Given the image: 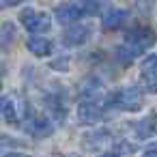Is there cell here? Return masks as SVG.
Here are the masks:
<instances>
[{
	"instance_id": "1",
	"label": "cell",
	"mask_w": 157,
	"mask_h": 157,
	"mask_svg": "<svg viewBox=\"0 0 157 157\" xmlns=\"http://www.w3.org/2000/svg\"><path fill=\"white\" fill-rule=\"evenodd\" d=\"M151 45H155V33L148 28H136L125 35V41L121 43V48L116 52L123 60H133L136 56L146 52Z\"/></svg>"
},
{
	"instance_id": "2",
	"label": "cell",
	"mask_w": 157,
	"mask_h": 157,
	"mask_svg": "<svg viewBox=\"0 0 157 157\" xmlns=\"http://www.w3.org/2000/svg\"><path fill=\"white\" fill-rule=\"evenodd\" d=\"M112 105H116L118 110H125V112H138L142 108V101H144V95L138 86H125L121 90H116L112 95Z\"/></svg>"
},
{
	"instance_id": "3",
	"label": "cell",
	"mask_w": 157,
	"mask_h": 157,
	"mask_svg": "<svg viewBox=\"0 0 157 157\" xmlns=\"http://www.w3.org/2000/svg\"><path fill=\"white\" fill-rule=\"evenodd\" d=\"M0 110H2V118L7 123H20L28 116V105L26 101L20 97V95H5L2 97V105H0Z\"/></svg>"
},
{
	"instance_id": "4",
	"label": "cell",
	"mask_w": 157,
	"mask_h": 157,
	"mask_svg": "<svg viewBox=\"0 0 157 157\" xmlns=\"http://www.w3.org/2000/svg\"><path fill=\"white\" fill-rule=\"evenodd\" d=\"M20 20H22V26H24L30 35L48 33L50 26H52L50 15H45V13H41V11H35V9H26V11H22Z\"/></svg>"
},
{
	"instance_id": "5",
	"label": "cell",
	"mask_w": 157,
	"mask_h": 157,
	"mask_svg": "<svg viewBox=\"0 0 157 157\" xmlns=\"http://www.w3.org/2000/svg\"><path fill=\"white\" fill-rule=\"evenodd\" d=\"M84 13H86V11H84V5L73 0V2H63V5H58L56 11H54V17H56L60 24H73V22H78Z\"/></svg>"
},
{
	"instance_id": "6",
	"label": "cell",
	"mask_w": 157,
	"mask_h": 157,
	"mask_svg": "<svg viewBox=\"0 0 157 157\" xmlns=\"http://www.w3.org/2000/svg\"><path fill=\"white\" fill-rule=\"evenodd\" d=\"M78 116L84 125H95L99 123L101 118V105L97 99H90V97H84L82 103L78 105Z\"/></svg>"
},
{
	"instance_id": "7",
	"label": "cell",
	"mask_w": 157,
	"mask_h": 157,
	"mask_svg": "<svg viewBox=\"0 0 157 157\" xmlns=\"http://www.w3.org/2000/svg\"><path fill=\"white\" fill-rule=\"evenodd\" d=\"M90 33H93L90 24H75V26H71V28L65 30V35H63V43L69 45V48L82 45V43H86V41L90 39Z\"/></svg>"
},
{
	"instance_id": "8",
	"label": "cell",
	"mask_w": 157,
	"mask_h": 157,
	"mask_svg": "<svg viewBox=\"0 0 157 157\" xmlns=\"http://www.w3.org/2000/svg\"><path fill=\"white\" fill-rule=\"evenodd\" d=\"M26 131L33 136V138H45V136H50L52 131H54V125H52V121L50 118H30V121H26Z\"/></svg>"
},
{
	"instance_id": "9",
	"label": "cell",
	"mask_w": 157,
	"mask_h": 157,
	"mask_svg": "<svg viewBox=\"0 0 157 157\" xmlns=\"http://www.w3.org/2000/svg\"><path fill=\"white\" fill-rule=\"evenodd\" d=\"M127 17H129V13H127L125 9H110V11L101 17V26H103L105 30H114V28L123 26V24L127 22Z\"/></svg>"
},
{
	"instance_id": "10",
	"label": "cell",
	"mask_w": 157,
	"mask_h": 157,
	"mask_svg": "<svg viewBox=\"0 0 157 157\" xmlns=\"http://www.w3.org/2000/svg\"><path fill=\"white\" fill-rule=\"evenodd\" d=\"M131 129H133L138 140H146L155 133V121H153V116H146V118L138 121L136 125H131Z\"/></svg>"
},
{
	"instance_id": "11",
	"label": "cell",
	"mask_w": 157,
	"mask_h": 157,
	"mask_svg": "<svg viewBox=\"0 0 157 157\" xmlns=\"http://www.w3.org/2000/svg\"><path fill=\"white\" fill-rule=\"evenodd\" d=\"M26 48H28L35 56H48V54L52 52V43H50L48 39H43V37H30V39L26 41Z\"/></svg>"
},
{
	"instance_id": "12",
	"label": "cell",
	"mask_w": 157,
	"mask_h": 157,
	"mask_svg": "<svg viewBox=\"0 0 157 157\" xmlns=\"http://www.w3.org/2000/svg\"><path fill=\"white\" fill-rule=\"evenodd\" d=\"M17 30H15V24H5L2 26V48H9V43L15 39Z\"/></svg>"
},
{
	"instance_id": "13",
	"label": "cell",
	"mask_w": 157,
	"mask_h": 157,
	"mask_svg": "<svg viewBox=\"0 0 157 157\" xmlns=\"http://www.w3.org/2000/svg\"><path fill=\"white\" fill-rule=\"evenodd\" d=\"M140 71H142V75L144 73H157V54H151L148 58H144Z\"/></svg>"
},
{
	"instance_id": "14",
	"label": "cell",
	"mask_w": 157,
	"mask_h": 157,
	"mask_svg": "<svg viewBox=\"0 0 157 157\" xmlns=\"http://www.w3.org/2000/svg\"><path fill=\"white\" fill-rule=\"evenodd\" d=\"M20 2H24V0H2V7H5V9H9V7L20 5Z\"/></svg>"
},
{
	"instance_id": "15",
	"label": "cell",
	"mask_w": 157,
	"mask_h": 157,
	"mask_svg": "<svg viewBox=\"0 0 157 157\" xmlns=\"http://www.w3.org/2000/svg\"><path fill=\"white\" fill-rule=\"evenodd\" d=\"M142 157H157V146H153V148H146Z\"/></svg>"
},
{
	"instance_id": "16",
	"label": "cell",
	"mask_w": 157,
	"mask_h": 157,
	"mask_svg": "<svg viewBox=\"0 0 157 157\" xmlns=\"http://www.w3.org/2000/svg\"><path fill=\"white\" fill-rule=\"evenodd\" d=\"M99 157H121V155H114V153H103V155H99Z\"/></svg>"
},
{
	"instance_id": "17",
	"label": "cell",
	"mask_w": 157,
	"mask_h": 157,
	"mask_svg": "<svg viewBox=\"0 0 157 157\" xmlns=\"http://www.w3.org/2000/svg\"><path fill=\"white\" fill-rule=\"evenodd\" d=\"M7 157H26V155H7Z\"/></svg>"
}]
</instances>
